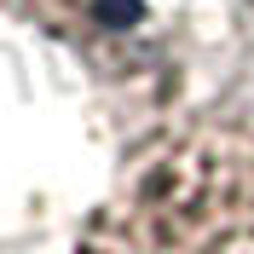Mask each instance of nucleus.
<instances>
[{
	"instance_id": "nucleus-1",
	"label": "nucleus",
	"mask_w": 254,
	"mask_h": 254,
	"mask_svg": "<svg viewBox=\"0 0 254 254\" xmlns=\"http://www.w3.org/2000/svg\"><path fill=\"white\" fill-rule=\"evenodd\" d=\"M75 254H254V122L208 116L144 144Z\"/></svg>"
},
{
	"instance_id": "nucleus-2",
	"label": "nucleus",
	"mask_w": 254,
	"mask_h": 254,
	"mask_svg": "<svg viewBox=\"0 0 254 254\" xmlns=\"http://www.w3.org/2000/svg\"><path fill=\"white\" fill-rule=\"evenodd\" d=\"M122 0H0V12L12 17H29L52 35H104L110 12Z\"/></svg>"
},
{
	"instance_id": "nucleus-3",
	"label": "nucleus",
	"mask_w": 254,
	"mask_h": 254,
	"mask_svg": "<svg viewBox=\"0 0 254 254\" xmlns=\"http://www.w3.org/2000/svg\"><path fill=\"white\" fill-rule=\"evenodd\" d=\"M249 12H254V0H249Z\"/></svg>"
}]
</instances>
